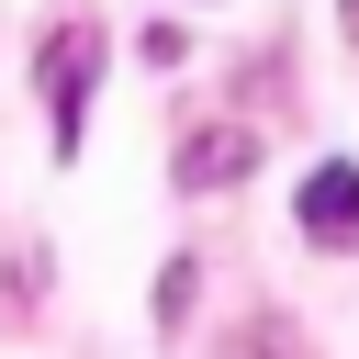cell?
<instances>
[{
  "label": "cell",
  "mask_w": 359,
  "mask_h": 359,
  "mask_svg": "<svg viewBox=\"0 0 359 359\" xmlns=\"http://www.w3.org/2000/svg\"><path fill=\"white\" fill-rule=\"evenodd\" d=\"M247 157H258V135H236V123L213 135V123H202V135L180 146V191H236V168H247Z\"/></svg>",
  "instance_id": "3"
},
{
  "label": "cell",
  "mask_w": 359,
  "mask_h": 359,
  "mask_svg": "<svg viewBox=\"0 0 359 359\" xmlns=\"http://www.w3.org/2000/svg\"><path fill=\"white\" fill-rule=\"evenodd\" d=\"M292 224H303V247H359V168L325 157V168L292 191Z\"/></svg>",
  "instance_id": "2"
},
{
  "label": "cell",
  "mask_w": 359,
  "mask_h": 359,
  "mask_svg": "<svg viewBox=\"0 0 359 359\" xmlns=\"http://www.w3.org/2000/svg\"><path fill=\"white\" fill-rule=\"evenodd\" d=\"M191 269H202V258H168V280H157V314H168V325L191 314Z\"/></svg>",
  "instance_id": "4"
},
{
  "label": "cell",
  "mask_w": 359,
  "mask_h": 359,
  "mask_svg": "<svg viewBox=\"0 0 359 359\" xmlns=\"http://www.w3.org/2000/svg\"><path fill=\"white\" fill-rule=\"evenodd\" d=\"M90 79H101V22H56L34 45V90H45V123H56L67 157H79V123H90Z\"/></svg>",
  "instance_id": "1"
},
{
  "label": "cell",
  "mask_w": 359,
  "mask_h": 359,
  "mask_svg": "<svg viewBox=\"0 0 359 359\" xmlns=\"http://www.w3.org/2000/svg\"><path fill=\"white\" fill-rule=\"evenodd\" d=\"M348 45H359V0H348Z\"/></svg>",
  "instance_id": "5"
}]
</instances>
